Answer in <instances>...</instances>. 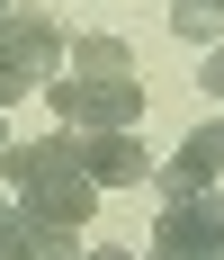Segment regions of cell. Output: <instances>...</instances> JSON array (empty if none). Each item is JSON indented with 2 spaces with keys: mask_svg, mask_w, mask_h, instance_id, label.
Segmentation results:
<instances>
[{
  "mask_svg": "<svg viewBox=\"0 0 224 260\" xmlns=\"http://www.w3.org/2000/svg\"><path fill=\"white\" fill-rule=\"evenodd\" d=\"M45 99H54V117L72 135H108V126H135V117H144L135 72H54Z\"/></svg>",
  "mask_w": 224,
  "mask_h": 260,
  "instance_id": "2",
  "label": "cell"
},
{
  "mask_svg": "<svg viewBox=\"0 0 224 260\" xmlns=\"http://www.w3.org/2000/svg\"><path fill=\"white\" fill-rule=\"evenodd\" d=\"M206 99H224V45L206 54Z\"/></svg>",
  "mask_w": 224,
  "mask_h": 260,
  "instance_id": "12",
  "label": "cell"
},
{
  "mask_svg": "<svg viewBox=\"0 0 224 260\" xmlns=\"http://www.w3.org/2000/svg\"><path fill=\"white\" fill-rule=\"evenodd\" d=\"M215 171H224V117H206L152 180H162V198H198V188H215Z\"/></svg>",
  "mask_w": 224,
  "mask_h": 260,
  "instance_id": "6",
  "label": "cell"
},
{
  "mask_svg": "<svg viewBox=\"0 0 224 260\" xmlns=\"http://www.w3.org/2000/svg\"><path fill=\"white\" fill-rule=\"evenodd\" d=\"M81 260H144V251H125V242H99V251H81Z\"/></svg>",
  "mask_w": 224,
  "mask_h": 260,
  "instance_id": "13",
  "label": "cell"
},
{
  "mask_svg": "<svg viewBox=\"0 0 224 260\" xmlns=\"http://www.w3.org/2000/svg\"><path fill=\"white\" fill-rule=\"evenodd\" d=\"M27 90H36V72H18V63H0V108H18Z\"/></svg>",
  "mask_w": 224,
  "mask_h": 260,
  "instance_id": "10",
  "label": "cell"
},
{
  "mask_svg": "<svg viewBox=\"0 0 224 260\" xmlns=\"http://www.w3.org/2000/svg\"><path fill=\"white\" fill-rule=\"evenodd\" d=\"M63 63H72V72H135V45H125V36H81Z\"/></svg>",
  "mask_w": 224,
  "mask_h": 260,
  "instance_id": "8",
  "label": "cell"
},
{
  "mask_svg": "<svg viewBox=\"0 0 224 260\" xmlns=\"http://www.w3.org/2000/svg\"><path fill=\"white\" fill-rule=\"evenodd\" d=\"M152 260H224V198H162L152 224Z\"/></svg>",
  "mask_w": 224,
  "mask_h": 260,
  "instance_id": "3",
  "label": "cell"
},
{
  "mask_svg": "<svg viewBox=\"0 0 224 260\" xmlns=\"http://www.w3.org/2000/svg\"><path fill=\"white\" fill-rule=\"evenodd\" d=\"M81 171L99 188H135V180H152V153L135 126H108V135H81Z\"/></svg>",
  "mask_w": 224,
  "mask_h": 260,
  "instance_id": "5",
  "label": "cell"
},
{
  "mask_svg": "<svg viewBox=\"0 0 224 260\" xmlns=\"http://www.w3.org/2000/svg\"><path fill=\"white\" fill-rule=\"evenodd\" d=\"M18 224H27V215H18V198H0V251L18 242Z\"/></svg>",
  "mask_w": 224,
  "mask_h": 260,
  "instance_id": "11",
  "label": "cell"
},
{
  "mask_svg": "<svg viewBox=\"0 0 224 260\" xmlns=\"http://www.w3.org/2000/svg\"><path fill=\"white\" fill-rule=\"evenodd\" d=\"M0 260H81V242L63 234V224H18V242H9Z\"/></svg>",
  "mask_w": 224,
  "mask_h": 260,
  "instance_id": "7",
  "label": "cell"
},
{
  "mask_svg": "<svg viewBox=\"0 0 224 260\" xmlns=\"http://www.w3.org/2000/svg\"><path fill=\"white\" fill-rule=\"evenodd\" d=\"M171 27L188 45H224V0H171Z\"/></svg>",
  "mask_w": 224,
  "mask_h": 260,
  "instance_id": "9",
  "label": "cell"
},
{
  "mask_svg": "<svg viewBox=\"0 0 224 260\" xmlns=\"http://www.w3.org/2000/svg\"><path fill=\"white\" fill-rule=\"evenodd\" d=\"M63 54H72L63 18H45V9H27V0H9V9H0V63H18V72L54 81V72H63Z\"/></svg>",
  "mask_w": 224,
  "mask_h": 260,
  "instance_id": "4",
  "label": "cell"
},
{
  "mask_svg": "<svg viewBox=\"0 0 224 260\" xmlns=\"http://www.w3.org/2000/svg\"><path fill=\"white\" fill-rule=\"evenodd\" d=\"M0 9H9V0H0Z\"/></svg>",
  "mask_w": 224,
  "mask_h": 260,
  "instance_id": "15",
  "label": "cell"
},
{
  "mask_svg": "<svg viewBox=\"0 0 224 260\" xmlns=\"http://www.w3.org/2000/svg\"><path fill=\"white\" fill-rule=\"evenodd\" d=\"M0 180L18 188V215H27V224L81 234L90 207H99V180L81 171V135L72 126H54L45 144H9V153H0Z\"/></svg>",
  "mask_w": 224,
  "mask_h": 260,
  "instance_id": "1",
  "label": "cell"
},
{
  "mask_svg": "<svg viewBox=\"0 0 224 260\" xmlns=\"http://www.w3.org/2000/svg\"><path fill=\"white\" fill-rule=\"evenodd\" d=\"M0 153H9V108H0Z\"/></svg>",
  "mask_w": 224,
  "mask_h": 260,
  "instance_id": "14",
  "label": "cell"
}]
</instances>
